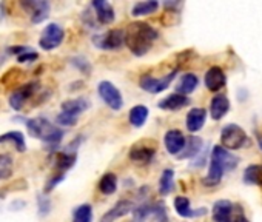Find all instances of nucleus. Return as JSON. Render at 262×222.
<instances>
[{"mask_svg": "<svg viewBox=\"0 0 262 222\" xmlns=\"http://www.w3.org/2000/svg\"><path fill=\"white\" fill-rule=\"evenodd\" d=\"M159 33L145 22L129 24L125 31V45L135 56H144L150 51L151 45L158 40Z\"/></svg>", "mask_w": 262, "mask_h": 222, "instance_id": "1", "label": "nucleus"}, {"mask_svg": "<svg viewBox=\"0 0 262 222\" xmlns=\"http://www.w3.org/2000/svg\"><path fill=\"white\" fill-rule=\"evenodd\" d=\"M239 158L231 154L228 150H225L221 145H214L210 156V168L208 174L202 179V184L205 187H216L221 184L225 171H231L237 167Z\"/></svg>", "mask_w": 262, "mask_h": 222, "instance_id": "2", "label": "nucleus"}, {"mask_svg": "<svg viewBox=\"0 0 262 222\" xmlns=\"http://www.w3.org/2000/svg\"><path fill=\"white\" fill-rule=\"evenodd\" d=\"M25 127L30 136L43 141L45 144L56 145L63 139V130L54 124H51L47 118H31L25 119Z\"/></svg>", "mask_w": 262, "mask_h": 222, "instance_id": "3", "label": "nucleus"}, {"mask_svg": "<svg viewBox=\"0 0 262 222\" xmlns=\"http://www.w3.org/2000/svg\"><path fill=\"white\" fill-rule=\"evenodd\" d=\"M221 147L225 150H241L248 145V136L245 130L236 124H228L221 131Z\"/></svg>", "mask_w": 262, "mask_h": 222, "instance_id": "4", "label": "nucleus"}, {"mask_svg": "<svg viewBox=\"0 0 262 222\" xmlns=\"http://www.w3.org/2000/svg\"><path fill=\"white\" fill-rule=\"evenodd\" d=\"M63 39H65V30L59 24H50L43 28L40 34L39 47L45 51H53L62 45Z\"/></svg>", "mask_w": 262, "mask_h": 222, "instance_id": "5", "label": "nucleus"}, {"mask_svg": "<svg viewBox=\"0 0 262 222\" xmlns=\"http://www.w3.org/2000/svg\"><path fill=\"white\" fill-rule=\"evenodd\" d=\"M93 43L99 50L113 51L119 50L125 45V31L123 30H110L103 34H96L93 37Z\"/></svg>", "mask_w": 262, "mask_h": 222, "instance_id": "6", "label": "nucleus"}, {"mask_svg": "<svg viewBox=\"0 0 262 222\" xmlns=\"http://www.w3.org/2000/svg\"><path fill=\"white\" fill-rule=\"evenodd\" d=\"M178 71H179V70L176 68V70H173L171 73H168V74H165V76H162V77H153V76H150V74H144V76L141 77V80H139V85H141V88H142L144 91H147V93H151V94L162 93V91L167 90V88L171 85V82L176 79Z\"/></svg>", "mask_w": 262, "mask_h": 222, "instance_id": "7", "label": "nucleus"}, {"mask_svg": "<svg viewBox=\"0 0 262 222\" xmlns=\"http://www.w3.org/2000/svg\"><path fill=\"white\" fill-rule=\"evenodd\" d=\"M97 94L100 96V99L105 102L106 106H110L113 111H119L123 106V99L120 91L117 90V86L108 80H102L97 85Z\"/></svg>", "mask_w": 262, "mask_h": 222, "instance_id": "8", "label": "nucleus"}, {"mask_svg": "<svg viewBox=\"0 0 262 222\" xmlns=\"http://www.w3.org/2000/svg\"><path fill=\"white\" fill-rule=\"evenodd\" d=\"M135 213V219L138 222L147 219L148 216H153L158 222H168V216H167V208L164 202H153V204H144L138 208L133 210Z\"/></svg>", "mask_w": 262, "mask_h": 222, "instance_id": "9", "label": "nucleus"}, {"mask_svg": "<svg viewBox=\"0 0 262 222\" xmlns=\"http://www.w3.org/2000/svg\"><path fill=\"white\" fill-rule=\"evenodd\" d=\"M20 7L30 13L31 24H34V25L47 20V17L50 14V4L47 0H22Z\"/></svg>", "mask_w": 262, "mask_h": 222, "instance_id": "10", "label": "nucleus"}, {"mask_svg": "<svg viewBox=\"0 0 262 222\" xmlns=\"http://www.w3.org/2000/svg\"><path fill=\"white\" fill-rule=\"evenodd\" d=\"M37 90H39L37 82H30V83H25V85L16 88L13 91V94L10 96V106L14 111H20L24 108V105L34 96V93Z\"/></svg>", "mask_w": 262, "mask_h": 222, "instance_id": "11", "label": "nucleus"}, {"mask_svg": "<svg viewBox=\"0 0 262 222\" xmlns=\"http://www.w3.org/2000/svg\"><path fill=\"white\" fill-rule=\"evenodd\" d=\"M135 210V204L133 201L129 199H120L119 202H116L102 217H100V222H116L117 219L126 216L128 213H131Z\"/></svg>", "mask_w": 262, "mask_h": 222, "instance_id": "12", "label": "nucleus"}, {"mask_svg": "<svg viewBox=\"0 0 262 222\" xmlns=\"http://www.w3.org/2000/svg\"><path fill=\"white\" fill-rule=\"evenodd\" d=\"M155 154H156V145L150 147V145H145V142H139L131 147L128 156L136 164H150Z\"/></svg>", "mask_w": 262, "mask_h": 222, "instance_id": "13", "label": "nucleus"}, {"mask_svg": "<svg viewBox=\"0 0 262 222\" xmlns=\"http://www.w3.org/2000/svg\"><path fill=\"white\" fill-rule=\"evenodd\" d=\"M204 82H205L207 90H210L213 93H217L219 90H222L225 86L227 76H225V73H224V70L221 66H211L205 73Z\"/></svg>", "mask_w": 262, "mask_h": 222, "instance_id": "14", "label": "nucleus"}, {"mask_svg": "<svg viewBox=\"0 0 262 222\" xmlns=\"http://www.w3.org/2000/svg\"><path fill=\"white\" fill-rule=\"evenodd\" d=\"M90 100L85 99V97H77V99H70V100H65L62 102L60 105V113L63 115H68L74 119H77L83 111H86L90 108Z\"/></svg>", "mask_w": 262, "mask_h": 222, "instance_id": "15", "label": "nucleus"}, {"mask_svg": "<svg viewBox=\"0 0 262 222\" xmlns=\"http://www.w3.org/2000/svg\"><path fill=\"white\" fill-rule=\"evenodd\" d=\"M185 141H187V138L184 136V133L181 130H168L165 133V138H164L165 148L173 156H178L184 150Z\"/></svg>", "mask_w": 262, "mask_h": 222, "instance_id": "16", "label": "nucleus"}, {"mask_svg": "<svg viewBox=\"0 0 262 222\" xmlns=\"http://www.w3.org/2000/svg\"><path fill=\"white\" fill-rule=\"evenodd\" d=\"M94 14H96V20L102 25H110L111 22H114L116 14H114V8L111 7V4L105 2V0H94L91 4Z\"/></svg>", "mask_w": 262, "mask_h": 222, "instance_id": "17", "label": "nucleus"}, {"mask_svg": "<svg viewBox=\"0 0 262 222\" xmlns=\"http://www.w3.org/2000/svg\"><path fill=\"white\" fill-rule=\"evenodd\" d=\"M233 208H234V205L227 199H221V201L214 202V205L211 208L213 220L214 222H231L233 220Z\"/></svg>", "mask_w": 262, "mask_h": 222, "instance_id": "18", "label": "nucleus"}, {"mask_svg": "<svg viewBox=\"0 0 262 222\" xmlns=\"http://www.w3.org/2000/svg\"><path fill=\"white\" fill-rule=\"evenodd\" d=\"M174 210L179 216L182 217H199V216H204L207 214V208H198V210H193L191 205H190V199L185 197V196H178L174 197Z\"/></svg>", "mask_w": 262, "mask_h": 222, "instance_id": "19", "label": "nucleus"}, {"mask_svg": "<svg viewBox=\"0 0 262 222\" xmlns=\"http://www.w3.org/2000/svg\"><path fill=\"white\" fill-rule=\"evenodd\" d=\"M230 111V100L225 94H216L210 103V115L213 121H221Z\"/></svg>", "mask_w": 262, "mask_h": 222, "instance_id": "20", "label": "nucleus"}, {"mask_svg": "<svg viewBox=\"0 0 262 222\" xmlns=\"http://www.w3.org/2000/svg\"><path fill=\"white\" fill-rule=\"evenodd\" d=\"M205 121H207V111L204 108H193L188 111L187 119H185L187 130L190 133H198L202 130Z\"/></svg>", "mask_w": 262, "mask_h": 222, "instance_id": "21", "label": "nucleus"}, {"mask_svg": "<svg viewBox=\"0 0 262 222\" xmlns=\"http://www.w3.org/2000/svg\"><path fill=\"white\" fill-rule=\"evenodd\" d=\"M190 99L188 96H182V94H178V93H173L170 96H167L165 99H162L158 106L161 109H165V111H178L181 108H185L190 105Z\"/></svg>", "mask_w": 262, "mask_h": 222, "instance_id": "22", "label": "nucleus"}, {"mask_svg": "<svg viewBox=\"0 0 262 222\" xmlns=\"http://www.w3.org/2000/svg\"><path fill=\"white\" fill-rule=\"evenodd\" d=\"M76 159H77L76 153H70V151L57 153V154L54 156V161H53V164H54V170H56L57 173H67L70 168H73V167H74Z\"/></svg>", "mask_w": 262, "mask_h": 222, "instance_id": "23", "label": "nucleus"}, {"mask_svg": "<svg viewBox=\"0 0 262 222\" xmlns=\"http://www.w3.org/2000/svg\"><path fill=\"white\" fill-rule=\"evenodd\" d=\"M202 145H204V141L199 138V136H190L187 141H185V147L184 150L178 154L179 159H190V158H194L198 156L201 151H202Z\"/></svg>", "mask_w": 262, "mask_h": 222, "instance_id": "24", "label": "nucleus"}, {"mask_svg": "<svg viewBox=\"0 0 262 222\" xmlns=\"http://www.w3.org/2000/svg\"><path fill=\"white\" fill-rule=\"evenodd\" d=\"M148 115H150V111H148V108L145 105H136V106H133L129 109V116H128L129 124L133 127H136V128H141L147 122Z\"/></svg>", "mask_w": 262, "mask_h": 222, "instance_id": "25", "label": "nucleus"}, {"mask_svg": "<svg viewBox=\"0 0 262 222\" xmlns=\"http://www.w3.org/2000/svg\"><path fill=\"white\" fill-rule=\"evenodd\" d=\"M198 85H199L198 76L193 74V73H187V74H184V76L181 77V80H179L176 90H178V94L188 96V94H191V93L198 88Z\"/></svg>", "mask_w": 262, "mask_h": 222, "instance_id": "26", "label": "nucleus"}, {"mask_svg": "<svg viewBox=\"0 0 262 222\" xmlns=\"http://www.w3.org/2000/svg\"><path fill=\"white\" fill-rule=\"evenodd\" d=\"M244 182L262 187V164L248 165L244 171Z\"/></svg>", "mask_w": 262, "mask_h": 222, "instance_id": "27", "label": "nucleus"}, {"mask_svg": "<svg viewBox=\"0 0 262 222\" xmlns=\"http://www.w3.org/2000/svg\"><path fill=\"white\" fill-rule=\"evenodd\" d=\"M174 188V170L165 168L159 177V193L162 196H167L173 191Z\"/></svg>", "mask_w": 262, "mask_h": 222, "instance_id": "28", "label": "nucleus"}, {"mask_svg": "<svg viewBox=\"0 0 262 222\" xmlns=\"http://www.w3.org/2000/svg\"><path fill=\"white\" fill-rule=\"evenodd\" d=\"M4 142H11L17 151L24 153L27 150V142H25V136L20 131H8L5 135H0V144Z\"/></svg>", "mask_w": 262, "mask_h": 222, "instance_id": "29", "label": "nucleus"}, {"mask_svg": "<svg viewBox=\"0 0 262 222\" xmlns=\"http://www.w3.org/2000/svg\"><path fill=\"white\" fill-rule=\"evenodd\" d=\"M159 8V2L156 0H147V2H138L135 4L133 10H131V14L135 17H141V16H148L156 13Z\"/></svg>", "mask_w": 262, "mask_h": 222, "instance_id": "30", "label": "nucleus"}, {"mask_svg": "<svg viewBox=\"0 0 262 222\" xmlns=\"http://www.w3.org/2000/svg\"><path fill=\"white\" fill-rule=\"evenodd\" d=\"M99 190L106 196L114 194L117 191V176L114 173H105L99 181Z\"/></svg>", "mask_w": 262, "mask_h": 222, "instance_id": "31", "label": "nucleus"}, {"mask_svg": "<svg viewBox=\"0 0 262 222\" xmlns=\"http://www.w3.org/2000/svg\"><path fill=\"white\" fill-rule=\"evenodd\" d=\"M73 222H93V207L80 204L73 210Z\"/></svg>", "mask_w": 262, "mask_h": 222, "instance_id": "32", "label": "nucleus"}, {"mask_svg": "<svg viewBox=\"0 0 262 222\" xmlns=\"http://www.w3.org/2000/svg\"><path fill=\"white\" fill-rule=\"evenodd\" d=\"M13 176V158L10 154H0V181Z\"/></svg>", "mask_w": 262, "mask_h": 222, "instance_id": "33", "label": "nucleus"}, {"mask_svg": "<svg viewBox=\"0 0 262 222\" xmlns=\"http://www.w3.org/2000/svg\"><path fill=\"white\" fill-rule=\"evenodd\" d=\"M71 65L76 66L80 73L83 74H90L91 73V63L88 62V59H85L83 56H76L71 59Z\"/></svg>", "mask_w": 262, "mask_h": 222, "instance_id": "34", "label": "nucleus"}, {"mask_svg": "<svg viewBox=\"0 0 262 222\" xmlns=\"http://www.w3.org/2000/svg\"><path fill=\"white\" fill-rule=\"evenodd\" d=\"M65 177H67V173H57V171H54V174L47 181V185H45V193L48 194L50 191H53L62 181H65Z\"/></svg>", "mask_w": 262, "mask_h": 222, "instance_id": "35", "label": "nucleus"}, {"mask_svg": "<svg viewBox=\"0 0 262 222\" xmlns=\"http://www.w3.org/2000/svg\"><path fill=\"white\" fill-rule=\"evenodd\" d=\"M37 207H39V214L40 216H47L51 211V201H50V197H47L45 194H39L37 196Z\"/></svg>", "mask_w": 262, "mask_h": 222, "instance_id": "36", "label": "nucleus"}, {"mask_svg": "<svg viewBox=\"0 0 262 222\" xmlns=\"http://www.w3.org/2000/svg\"><path fill=\"white\" fill-rule=\"evenodd\" d=\"M39 59V54L36 51H33L31 48H27V51H24L20 56H17V60L20 63H31V62H36Z\"/></svg>", "mask_w": 262, "mask_h": 222, "instance_id": "37", "label": "nucleus"}, {"mask_svg": "<svg viewBox=\"0 0 262 222\" xmlns=\"http://www.w3.org/2000/svg\"><path fill=\"white\" fill-rule=\"evenodd\" d=\"M231 222H250V220L245 217V214H244L241 207H234L233 208V220Z\"/></svg>", "mask_w": 262, "mask_h": 222, "instance_id": "38", "label": "nucleus"}, {"mask_svg": "<svg viewBox=\"0 0 262 222\" xmlns=\"http://www.w3.org/2000/svg\"><path fill=\"white\" fill-rule=\"evenodd\" d=\"M259 147H260V150H262V139L259 141Z\"/></svg>", "mask_w": 262, "mask_h": 222, "instance_id": "39", "label": "nucleus"}]
</instances>
